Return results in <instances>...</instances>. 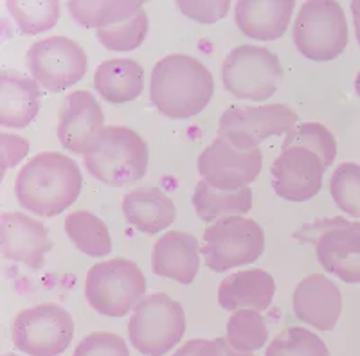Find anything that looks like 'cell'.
<instances>
[{"label":"cell","instance_id":"1","mask_svg":"<svg viewBox=\"0 0 360 356\" xmlns=\"http://www.w3.org/2000/svg\"><path fill=\"white\" fill-rule=\"evenodd\" d=\"M83 176L72 159L58 152L38 153L22 168L15 195L22 209L53 218L69 209L82 192Z\"/></svg>","mask_w":360,"mask_h":356},{"label":"cell","instance_id":"2","mask_svg":"<svg viewBox=\"0 0 360 356\" xmlns=\"http://www.w3.org/2000/svg\"><path fill=\"white\" fill-rule=\"evenodd\" d=\"M213 94V76L197 58L169 54L153 67L150 99L166 117H195L207 107Z\"/></svg>","mask_w":360,"mask_h":356},{"label":"cell","instance_id":"3","mask_svg":"<svg viewBox=\"0 0 360 356\" xmlns=\"http://www.w3.org/2000/svg\"><path fill=\"white\" fill-rule=\"evenodd\" d=\"M148 144L127 126H108L83 164L90 175L108 185H130L146 175Z\"/></svg>","mask_w":360,"mask_h":356},{"label":"cell","instance_id":"4","mask_svg":"<svg viewBox=\"0 0 360 356\" xmlns=\"http://www.w3.org/2000/svg\"><path fill=\"white\" fill-rule=\"evenodd\" d=\"M146 279L137 263L115 258L94 265L85 279V299L99 315L124 317L144 299Z\"/></svg>","mask_w":360,"mask_h":356},{"label":"cell","instance_id":"5","mask_svg":"<svg viewBox=\"0 0 360 356\" xmlns=\"http://www.w3.org/2000/svg\"><path fill=\"white\" fill-rule=\"evenodd\" d=\"M186 333V313L180 303L166 294L148 295L134 308L128 338L144 356H164Z\"/></svg>","mask_w":360,"mask_h":356},{"label":"cell","instance_id":"6","mask_svg":"<svg viewBox=\"0 0 360 356\" xmlns=\"http://www.w3.org/2000/svg\"><path fill=\"white\" fill-rule=\"evenodd\" d=\"M292 38L297 51L314 62H330L348 46V22L332 0L304 2L295 17Z\"/></svg>","mask_w":360,"mask_h":356},{"label":"cell","instance_id":"7","mask_svg":"<svg viewBox=\"0 0 360 356\" xmlns=\"http://www.w3.org/2000/svg\"><path fill=\"white\" fill-rule=\"evenodd\" d=\"M265 232L245 216H227L214 221L202 234V256L213 272H227L262 258Z\"/></svg>","mask_w":360,"mask_h":356},{"label":"cell","instance_id":"8","mask_svg":"<svg viewBox=\"0 0 360 356\" xmlns=\"http://www.w3.org/2000/svg\"><path fill=\"white\" fill-rule=\"evenodd\" d=\"M72 336V315L54 303L18 311L11 324L13 344L29 356H60L70 345Z\"/></svg>","mask_w":360,"mask_h":356},{"label":"cell","instance_id":"9","mask_svg":"<svg viewBox=\"0 0 360 356\" xmlns=\"http://www.w3.org/2000/svg\"><path fill=\"white\" fill-rule=\"evenodd\" d=\"M283 78L279 58L266 47L240 46L231 51L221 65L225 91L234 98L266 101Z\"/></svg>","mask_w":360,"mask_h":356},{"label":"cell","instance_id":"10","mask_svg":"<svg viewBox=\"0 0 360 356\" xmlns=\"http://www.w3.org/2000/svg\"><path fill=\"white\" fill-rule=\"evenodd\" d=\"M297 119L295 110L279 103L266 107H231L218 121V137L247 152L272 136H288Z\"/></svg>","mask_w":360,"mask_h":356},{"label":"cell","instance_id":"11","mask_svg":"<svg viewBox=\"0 0 360 356\" xmlns=\"http://www.w3.org/2000/svg\"><path fill=\"white\" fill-rule=\"evenodd\" d=\"M25 63L34 81L49 92H62L85 76L89 60L78 41L67 37H51L27 49Z\"/></svg>","mask_w":360,"mask_h":356},{"label":"cell","instance_id":"12","mask_svg":"<svg viewBox=\"0 0 360 356\" xmlns=\"http://www.w3.org/2000/svg\"><path fill=\"white\" fill-rule=\"evenodd\" d=\"M308 230H317L311 237L315 243L317 261L324 270L348 284L360 283V223L344 218L319 220L314 225H304Z\"/></svg>","mask_w":360,"mask_h":356},{"label":"cell","instance_id":"13","mask_svg":"<svg viewBox=\"0 0 360 356\" xmlns=\"http://www.w3.org/2000/svg\"><path fill=\"white\" fill-rule=\"evenodd\" d=\"M262 150L242 152L224 137H217L198 157L202 180L221 191L249 187L262 171Z\"/></svg>","mask_w":360,"mask_h":356},{"label":"cell","instance_id":"14","mask_svg":"<svg viewBox=\"0 0 360 356\" xmlns=\"http://www.w3.org/2000/svg\"><path fill=\"white\" fill-rule=\"evenodd\" d=\"M326 162L307 146L283 147L272 164V187L288 202H307L319 195Z\"/></svg>","mask_w":360,"mask_h":356},{"label":"cell","instance_id":"15","mask_svg":"<svg viewBox=\"0 0 360 356\" xmlns=\"http://www.w3.org/2000/svg\"><path fill=\"white\" fill-rule=\"evenodd\" d=\"M105 115L94 95L86 91L72 92L63 99L58 115V139L65 150L89 155L101 137Z\"/></svg>","mask_w":360,"mask_h":356},{"label":"cell","instance_id":"16","mask_svg":"<svg viewBox=\"0 0 360 356\" xmlns=\"http://www.w3.org/2000/svg\"><path fill=\"white\" fill-rule=\"evenodd\" d=\"M53 249L44 223L22 213L0 214V250L2 258L41 268L45 254Z\"/></svg>","mask_w":360,"mask_h":356},{"label":"cell","instance_id":"17","mask_svg":"<svg viewBox=\"0 0 360 356\" xmlns=\"http://www.w3.org/2000/svg\"><path fill=\"white\" fill-rule=\"evenodd\" d=\"M294 313L299 320L321 331H332L342 311L339 286L323 274H311L295 286Z\"/></svg>","mask_w":360,"mask_h":356},{"label":"cell","instance_id":"18","mask_svg":"<svg viewBox=\"0 0 360 356\" xmlns=\"http://www.w3.org/2000/svg\"><path fill=\"white\" fill-rule=\"evenodd\" d=\"M294 9L292 0H240L234 9V22L245 37L272 41L285 34Z\"/></svg>","mask_w":360,"mask_h":356},{"label":"cell","instance_id":"19","mask_svg":"<svg viewBox=\"0 0 360 356\" xmlns=\"http://www.w3.org/2000/svg\"><path fill=\"white\" fill-rule=\"evenodd\" d=\"M198 242L188 232H166L153 246L152 268L160 277L180 284H191L198 274Z\"/></svg>","mask_w":360,"mask_h":356},{"label":"cell","instance_id":"20","mask_svg":"<svg viewBox=\"0 0 360 356\" xmlns=\"http://www.w3.org/2000/svg\"><path fill=\"white\" fill-rule=\"evenodd\" d=\"M276 283L269 272L262 268L234 272L218 286V304L227 311L254 310L265 311L272 304Z\"/></svg>","mask_w":360,"mask_h":356},{"label":"cell","instance_id":"21","mask_svg":"<svg viewBox=\"0 0 360 356\" xmlns=\"http://www.w3.org/2000/svg\"><path fill=\"white\" fill-rule=\"evenodd\" d=\"M40 83L17 70L0 72V124L25 128L40 110Z\"/></svg>","mask_w":360,"mask_h":356},{"label":"cell","instance_id":"22","mask_svg":"<svg viewBox=\"0 0 360 356\" xmlns=\"http://www.w3.org/2000/svg\"><path fill=\"white\" fill-rule=\"evenodd\" d=\"M123 214L144 234H157L175 221L176 209L172 198L155 185H143L123 198Z\"/></svg>","mask_w":360,"mask_h":356},{"label":"cell","instance_id":"23","mask_svg":"<svg viewBox=\"0 0 360 356\" xmlns=\"http://www.w3.org/2000/svg\"><path fill=\"white\" fill-rule=\"evenodd\" d=\"M94 88L105 101L128 103L139 98L144 88V70L130 58L107 60L96 69Z\"/></svg>","mask_w":360,"mask_h":356},{"label":"cell","instance_id":"24","mask_svg":"<svg viewBox=\"0 0 360 356\" xmlns=\"http://www.w3.org/2000/svg\"><path fill=\"white\" fill-rule=\"evenodd\" d=\"M193 207L202 221L211 223L218 218L243 216L252 209V191L249 187L221 191L200 180L193 195Z\"/></svg>","mask_w":360,"mask_h":356},{"label":"cell","instance_id":"25","mask_svg":"<svg viewBox=\"0 0 360 356\" xmlns=\"http://www.w3.org/2000/svg\"><path fill=\"white\" fill-rule=\"evenodd\" d=\"M65 234L74 246L90 256L105 258L112 252V237L101 218L89 211H76L65 218Z\"/></svg>","mask_w":360,"mask_h":356},{"label":"cell","instance_id":"26","mask_svg":"<svg viewBox=\"0 0 360 356\" xmlns=\"http://www.w3.org/2000/svg\"><path fill=\"white\" fill-rule=\"evenodd\" d=\"M143 9L137 0H94V2H69L70 17L89 29H105L121 24Z\"/></svg>","mask_w":360,"mask_h":356},{"label":"cell","instance_id":"27","mask_svg":"<svg viewBox=\"0 0 360 356\" xmlns=\"http://www.w3.org/2000/svg\"><path fill=\"white\" fill-rule=\"evenodd\" d=\"M6 8L22 34H40L56 25L62 6L58 0H9Z\"/></svg>","mask_w":360,"mask_h":356},{"label":"cell","instance_id":"28","mask_svg":"<svg viewBox=\"0 0 360 356\" xmlns=\"http://www.w3.org/2000/svg\"><path fill=\"white\" fill-rule=\"evenodd\" d=\"M227 342L238 352L262 349L269 340V329L263 315L254 310H238L227 322Z\"/></svg>","mask_w":360,"mask_h":356},{"label":"cell","instance_id":"29","mask_svg":"<svg viewBox=\"0 0 360 356\" xmlns=\"http://www.w3.org/2000/svg\"><path fill=\"white\" fill-rule=\"evenodd\" d=\"M148 15L144 9H141L137 15H134L128 20L121 24L110 25V27L98 29L96 37L101 41V46L108 51L123 53V51H134L141 47L148 34Z\"/></svg>","mask_w":360,"mask_h":356},{"label":"cell","instance_id":"30","mask_svg":"<svg viewBox=\"0 0 360 356\" xmlns=\"http://www.w3.org/2000/svg\"><path fill=\"white\" fill-rule=\"evenodd\" d=\"M265 356H330V351L315 333L287 328L270 342Z\"/></svg>","mask_w":360,"mask_h":356},{"label":"cell","instance_id":"31","mask_svg":"<svg viewBox=\"0 0 360 356\" xmlns=\"http://www.w3.org/2000/svg\"><path fill=\"white\" fill-rule=\"evenodd\" d=\"M330 192L340 211L353 218L360 216V166L344 162L333 171Z\"/></svg>","mask_w":360,"mask_h":356},{"label":"cell","instance_id":"32","mask_svg":"<svg viewBox=\"0 0 360 356\" xmlns=\"http://www.w3.org/2000/svg\"><path fill=\"white\" fill-rule=\"evenodd\" d=\"M290 146L310 147V150H314V152H317L323 157L328 168L333 164V160H335L337 157L335 137H333L332 131L321 123L297 124V126L288 133L285 143H283V147Z\"/></svg>","mask_w":360,"mask_h":356},{"label":"cell","instance_id":"33","mask_svg":"<svg viewBox=\"0 0 360 356\" xmlns=\"http://www.w3.org/2000/svg\"><path fill=\"white\" fill-rule=\"evenodd\" d=\"M72 356H130L124 340L115 333L96 331L76 345Z\"/></svg>","mask_w":360,"mask_h":356},{"label":"cell","instance_id":"34","mask_svg":"<svg viewBox=\"0 0 360 356\" xmlns=\"http://www.w3.org/2000/svg\"><path fill=\"white\" fill-rule=\"evenodd\" d=\"M176 8L184 13L186 17L193 18L200 24H213L221 20L229 13V0H204V2H176Z\"/></svg>","mask_w":360,"mask_h":356},{"label":"cell","instance_id":"35","mask_svg":"<svg viewBox=\"0 0 360 356\" xmlns=\"http://www.w3.org/2000/svg\"><path fill=\"white\" fill-rule=\"evenodd\" d=\"M173 356H227V340H189Z\"/></svg>","mask_w":360,"mask_h":356},{"label":"cell","instance_id":"36","mask_svg":"<svg viewBox=\"0 0 360 356\" xmlns=\"http://www.w3.org/2000/svg\"><path fill=\"white\" fill-rule=\"evenodd\" d=\"M0 140H2V173H4L27 155L29 143L22 137L9 136V133H2Z\"/></svg>","mask_w":360,"mask_h":356},{"label":"cell","instance_id":"37","mask_svg":"<svg viewBox=\"0 0 360 356\" xmlns=\"http://www.w3.org/2000/svg\"><path fill=\"white\" fill-rule=\"evenodd\" d=\"M352 11H353V22H355V37L360 44V0L352 2Z\"/></svg>","mask_w":360,"mask_h":356},{"label":"cell","instance_id":"38","mask_svg":"<svg viewBox=\"0 0 360 356\" xmlns=\"http://www.w3.org/2000/svg\"><path fill=\"white\" fill-rule=\"evenodd\" d=\"M227 356H254V355H250V352H238L236 349L231 348L229 342H227Z\"/></svg>","mask_w":360,"mask_h":356},{"label":"cell","instance_id":"39","mask_svg":"<svg viewBox=\"0 0 360 356\" xmlns=\"http://www.w3.org/2000/svg\"><path fill=\"white\" fill-rule=\"evenodd\" d=\"M355 92H356V95H359V98H360V72L356 74V79H355Z\"/></svg>","mask_w":360,"mask_h":356},{"label":"cell","instance_id":"40","mask_svg":"<svg viewBox=\"0 0 360 356\" xmlns=\"http://www.w3.org/2000/svg\"><path fill=\"white\" fill-rule=\"evenodd\" d=\"M2 356H17V355H13V352H8V355H2Z\"/></svg>","mask_w":360,"mask_h":356}]
</instances>
